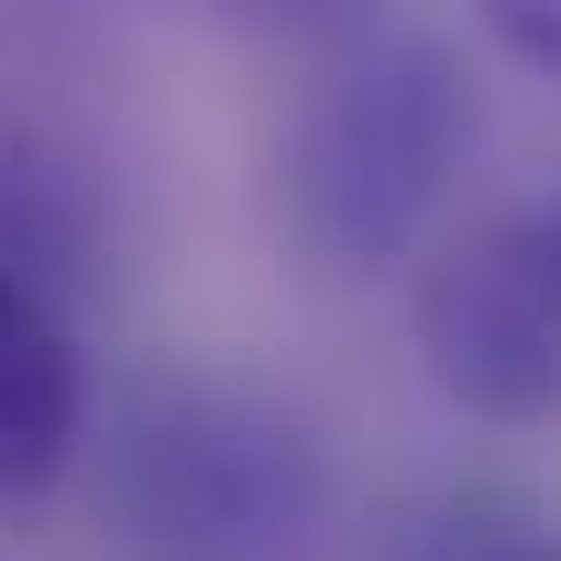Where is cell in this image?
<instances>
[{
	"label": "cell",
	"instance_id": "6da1fadb",
	"mask_svg": "<svg viewBox=\"0 0 561 561\" xmlns=\"http://www.w3.org/2000/svg\"><path fill=\"white\" fill-rule=\"evenodd\" d=\"M473 154V78L440 34L331 45L275 144V220L320 275H386L430 242L451 176Z\"/></svg>",
	"mask_w": 561,
	"mask_h": 561
},
{
	"label": "cell",
	"instance_id": "7a4b0ae2",
	"mask_svg": "<svg viewBox=\"0 0 561 561\" xmlns=\"http://www.w3.org/2000/svg\"><path fill=\"white\" fill-rule=\"evenodd\" d=\"M100 495L133 561H298L320 528V440L275 397L176 375L111 419Z\"/></svg>",
	"mask_w": 561,
	"mask_h": 561
},
{
	"label": "cell",
	"instance_id": "3957f363",
	"mask_svg": "<svg viewBox=\"0 0 561 561\" xmlns=\"http://www.w3.org/2000/svg\"><path fill=\"white\" fill-rule=\"evenodd\" d=\"M419 353L430 386L495 430L561 419V264L539 242V209L462 220L419 275Z\"/></svg>",
	"mask_w": 561,
	"mask_h": 561
},
{
	"label": "cell",
	"instance_id": "277c9868",
	"mask_svg": "<svg viewBox=\"0 0 561 561\" xmlns=\"http://www.w3.org/2000/svg\"><path fill=\"white\" fill-rule=\"evenodd\" d=\"M89 451V353L67 287L0 264V506H34Z\"/></svg>",
	"mask_w": 561,
	"mask_h": 561
},
{
	"label": "cell",
	"instance_id": "5b68a950",
	"mask_svg": "<svg viewBox=\"0 0 561 561\" xmlns=\"http://www.w3.org/2000/svg\"><path fill=\"white\" fill-rule=\"evenodd\" d=\"M100 253V209H89V176L23 133V122H0V264H23L45 275V287H78V264Z\"/></svg>",
	"mask_w": 561,
	"mask_h": 561
},
{
	"label": "cell",
	"instance_id": "8992f818",
	"mask_svg": "<svg viewBox=\"0 0 561 561\" xmlns=\"http://www.w3.org/2000/svg\"><path fill=\"white\" fill-rule=\"evenodd\" d=\"M408 561H561V517H539L528 495H451Z\"/></svg>",
	"mask_w": 561,
	"mask_h": 561
},
{
	"label": "cell",
	"instance_id": "52a82bcc",
	"mask_svg": "<svg viewBox=\"0 0 561 561\" xmlns=\"http://www.w3.org/2000/svg\"><path fill=\"white\" fill-rule=\"evenodd\" d=\"M209 12L264 45H364L386 23V0H209Z\"/></svg>",
	"mask_w": 561,
	"mask_h": 561
},
{
	"label": "cell",
	"instance_id": "ba28073f",
	"mask_svg": "<svg viewBox=\"0 0 561 561\" xmlns=\"http://www.w3.org/2000/svg\"><path fill=\"white\" fill-rule=\"evenodd\" d=\"M473 23L506 67H528L539 89H561V0H473Z\"/></svg>",
	"mask_w": 561,
	"mask_h": 561
},
{
	"label": "cell",
	"instance_id": "9c48e42d",
	"mask_svg": "<svg viewBox=\"0 0 561 561\" xmlns=\"http://www.w3.org/2000/svg\"><path fill=\"white\" fill-rule=\"evenodd\" d=\"M528 209H539V242H550V264H561V187H539Z\"/></svg>",
	"mask_w": 561,
	"mask_h": 561
}]
</instances>
